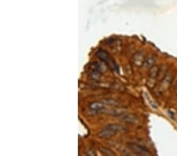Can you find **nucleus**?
<instances>
[{"mask_svg":"<svg viewBox=\"0 0 177 156\" xmlns=\"http://www.w3.org/2000/svg\"><path fill=\"white\" fill-rule=\"evenodd\" d=\"M144 60H145V58H144L143 55H142L141 53H137V54L135 55V57H134L133 62L136 64V65L140 66V65H143Z\"/></svg>","mask_w":177,"mask_h":156,"instance_id":"obj_9","label":"nucleus"},{"mask_svg":"<svg viewBox=\"0 0 177 156\" xmlns=\"http://www.w3.org/2000/svg\"><path fill=\"white\" fill-rule=\"evenodd\" d=\"M176 89H177V85H176Z\"/></svg>","mask_w":177,"mask_h":156,"instance_id":"obj_13","label":"nucleus"},{"mask_svg":"<svg viewBox=\"0 0 177 156\" xmlns=\"http://www.w3.org/2000/svg\"><path fill=\"white\" fill-rule=\"evenodd\" d=\"M100 65L98 63H94L91 65V69H90V76L92 78L93 80H98V78L100 77Z\"/></svg>","mask_w":177,"mask_h":156,"instance_id":"obj_3","label":"nucleus"},{"mask_svg":"<svg viewBox=\"0 0 177 156\" xmlns=\"http://www.w3.org/2000/svg\"><path fill=\"white\" fill-rule=\"evenodd\" d=\"M122 120H124V122H126L128 123H131V124H133V123L137 122L138 118L135 116V115H133V114H127L122 116Z\"/></svg>","mask_w":177,"mask_h":156,"instance_id":"obj_7","label":"nucleus"},{"mask_svg":"<svg viewBox=\"0 0 177 156\" xmlns=\"http://www.w3.org/2000/svg\"><path fill=\"white\" fill-rule=\"evenodd\" d=\"M102 154H105V155H115V153L113 152H112L111 150H110L109 148H100L99 149Z\"/></svg>","mask_w":177,"mask_h":156,"instance_id":"obj_11","label":"nucleus"},{"mask_svg":"<svg viewBox=\"0 0 177 156\" xmlns=\"http://www.w3.org/2000/svg\"><path fill=\"white\" fill-rule=\"evenodd\" d=\"M97 56H98L101 60H102V61L104 62H106L107 65H110V68L113 69L114 70H117V65H116V63H115L114 60H113L111 57H110V55H109V54L106 52V51H102V50H99V51L97 52Z\"/></svg>","mask_w":177,"mask_h":156,"instance_id":"obj_2","label":"nucleus"},{"mask_svg":"<svg viewBox=\"0 0 177 156\" xmlns=\"http://www.w3.org/2000/svg\"><path fill=\"white\" fill-rule=\"evenodd\" d=\"M89 107L92 109V110H94L95 112L101 111V110L104 108V104L100 103V102H94L92 104H90Z\"/></svg>","mask_w":177,"mask_h":156,"instance_id":"obj_8","label":"nucleus"},{"mask_svg":"<svg viewBox=\"0 0 177 156\" xmlns=\"http://www.w3.org/2000/svg\"><path fill=\"white\" fill-rule=\"evenodd\" d=\"M115 134H116V133H115L114 132H112L110 129H107V128L105 127L104 129H102V130H101L100 132L98 133V136L100 137V138L106 139V138H110V137H112V136L115 135Z\"/></svg>","mask_w":177,"mask_h":156,"instance_id":"obj_5","label":"nucleus"},{"mask_svg":"<svg viewBox=\"0 0 177 156\" xmlns=\"http://www.w3.org/2000/svg\"><path fill=\"white\" fill-rule=\"evenodd\" d=\"M166 73H167L166 69H165V68H160V70H159L158 77L160 78V79H164V77L166 76Z\"/></svg>","mask_w":177,"mask_h":156,"instance_id":"obj_12","label":"nucleus"},{"mask_svg":"<svg viewBox=\"0 0 177 156\" xmlns=\"http://www.w3.org/2000/svg\"><path fill=\"white\" fill-rule=\"evenodd\" d=\"M106 128L110 129L111 131L114 132L115 133H121V132H125V131H126V128H125L124 125H121V124H107V125L106 126Z\"/></svg>","mask_w":177,"mask_h":156,"instance_id":"obj_4","label":"nucleus"},{"mask_svg":"<svg viewBox=\"0 0 177 156\" xmlns=\"http://www.w3.org/2000/svg\"><path fill=\"white\" fill-rule=\"evenodd\" d=\"M155 62H156V58L154 55H148L147 57L145 58L143 65L146 68H151L153 65H154Z\"/></svg>","mask_w":177,"mask_h":156,"instance_id":"obj_6","label":"nucleus"},{"mask_svg":"<svg viewBox=\"0 0 177 156\" xmlns=\"http://www.w3.org/2000/svg\"><path fill=\"white\" fill-rule=\"evenodd\" d=\"M159 70H160V68L158 66H157V65H153L152 67L150 68V72H149V75L152 79H154L155 77L158 76V72Z\"/></svg>","mask_w":177,"mask_h":156,"instance_id":"obj_10","label":"nucleus"},{"mask_svg":"<svg viewBox=\"0 0 177 156\" xmlns=\"http://www.w3.org/2000/svg\"><path fill=\"white\" fill-rule=\"evenodd\" d=\"M128 146L134 154H138V155H150L151 154V152L147 148L143 146L139 145L137 143H129Z\"/></svg>","mask_w":177,"mask_h":156,"instance_id":"obj_1","label":"nucleus"}]
</instances>
